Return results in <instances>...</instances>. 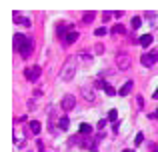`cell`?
I'll list each match as a JSON object with an SVG mask.
<instances>
[{
  "mask_svg": "<svg viewBox=\"0 0 158 152\" xmlns=\"http://www.w3.org/2000/svg\"><path fill=\"white\" fill-rule=\"evenodd\" d=\"M78 140H80V136H72V138H70V144H78Z\"/></svg>",
  "mask_w": 158,
  "mask_h": 152,
  "instance_id": "cell-28",
  "label": "cell"
},
{
  "mask_svg": "<svg viewBox=\"0 0 158 152\" xmlns=\"http://www.w3.org/2000/svg\"><path fill=\"white\" fill-rule=\"evenodd\" d=\"M142 140H144V134H142V132H138V134H136V138H134V144H136V146L142 144Z\"/></svg>",
  "mask_w": 158,
  "mask_h": 152,
  "instance_id": "cell-22",
  "label": "cell"
},
{
  "mask_svg": "<svg viewBox=\"0 0 158 152\" xmlns=\"http://www.w3.org/2000/svg\"><path fill=\"white\" fill-rule=\"evenodd\" d=\"M116 66H118L120 70H130V66H132L130 56H128L126 52H118V54H116Z\"/></svg>",
  "mask_w": 158,
  "mask_h": 152,
  "instance_id": "cell-2",
  "label": "cell"
},
{
  "mask_svg": "<svg viewBox=\"0 0 158 152\" xmlns=\"http://www.w3.org/2000/svg\"><path fill=\"white\" fill-rule=\"evenodd\" d=\"M102 88H104V92L108 94V96H116V94H118V92H116V90L112 88L110 84H106V82H104V86H102Z\"/></svg>",
  "mask_w": 158,
  "mask_h": 152,
  "instance_id": "cell-16",
  "label": "cell"
},
{
  "mask_svg": "<svg viewBox=\"0 0 158 152\" xmlns=\"http://www.w3.org/2000/svg\"><path fill=\"white\" fill-rule=\"evenodd\" d=\"M138 44H140V46H144V48L150 46V44H152V34H144V36H140V38H138Z\"/></svg>",
  "mask_w": 158,
  "mask_h": 152,
  "instance_id": "cell-11",
  "label": "cell"
},
{
  "mask_svg": "<svg viewBox=\"0 0 158 152\" xmlns=\"http://www.w3.org/2000/svg\"><path fill=\"white\" fill-rule=\"evenodd\" d=\"M152 96H154V98H158V88H156V92H154V94H152Z\"/></svg>",
  "mask_w": 158,
  "mask_h": 152,
  "instance_id": "cell-31",
  "label": "cell"
},
{
  "mask_svg": "<svg viewBox=\"0 0 158 152\" xmlns=\"http://www.w3.org/2000/svg\"><path fill=\"white\" fill-rule=\"evenodd\" d=\"M24 78H26L28 82H36L40 78V66L36 64V66H30V68H24Z\"/></svg>",
  "mask_w": 158,
  "mask_h": 152,
  "instance_id": "cell-3",
  "label": "cell"
},
{
  "mask_svg": "<svg viewBox=\"0 0 158 152\" xmlns=\"http://www.w3.org/2000/svg\"><path fill=\"white\" fill-rule=\"evenodd\" d=\"M28 126H30V134H40V128H42V126H40L38 120H32Z\"/></svg>",
  "mask_w": 158,
  "mask_h": 152,
  "instance_id": "cell-13",
  "label": "cell"
},
{
  "mask_svg": "<svg viewBox=\"0 0 158 152\" xmlns=\"http://www.w3.org/2000/svg\"><path fill=\"white\" fill-rule=\"evenodd\" d=\"M82 96H84V100H88V102H94V100H96V96H94V90L82 88Z\"/></svg>",
  "mask_w": 158,
  "mask_h": 152,
  "instance_id": "cell-12",
  "label": "cell"
},
{
  "mask_svg": "<svg viewBox=\"0 0 158 152\" xmlns=\"http://www.w3.org/2000/svg\"><path fill=\"white\" fill-rule=\"evenodd\" d=\"M104 126H106V120H100V122H98V126H96V128H98V130H104Z\"/></svg>",
  "mask_w": 158,
  "mask_h": 152,
  "instance_id": "cell-29",
  "label": "cell"
},
{
  "mask_svg": "<svg viewBox=\"0 0 158 152\" xmlns=\"http://www.w3.org/2000/svg\"><path fill=\"white\" fill-rule=\"evenodd\" d=\"M144 18H146V20H154L156 18V12H150V10L144 12Z\"/></svg>",
  "mask_w": 158,
  "mask_h": 152,
  "instance_id": "cell-24",
  "label": "cell"
},
{
  "mask_svg": "<svg viewBox=\"0 0 158 152\" xmlns=\"http://www.w3.org/2000/svg\"><path fill=\"white\" fill-rule=\"evenodd\" d=\"M80 58L84 60L86 64H90V60H92V56H90V54H80Z\"/></svg>",
  "mask_w": 158,
  "mask_h": 152,
  "instance_id": "cell-27",
  "label": "cell"
},
{
  "mask_svg": "<svg viewBox=\"0 0 158 152\" xmlns=\"http://www.w3.org/2000/svg\"><path fill=\"white\" fill-rule=\"evenodd\" d=\"M76 40H78V32H76V30H70L68 34H66V38L62 40V42H64L66 46H70V44H74Z\"/></svg>",
  "mask_w": 158,
  "mask_h": 152,
  "instance_id": "cell-8",
  "label": "cell"
},
{
  "mask_svg": "<svg viewBox=\"0 0 158 152\" xmlns=\"http://www.w3.org/2000/svg\"><path fill=\"white\" fill-rule=\"evenodd\" d=\"M116 118H118V112H116V110H110V112H108V120L116 122Z\"/></svg>",
  "mask_w": 158,
  "mask_h": 152,
  "instance_id": "cell-21",
  "label": "cell"
},
{
  "mask_svg": "<svg viewBox=\"0 0 158 152\" xmlns=\"http://www.w3.org/2000/svg\"><path fill=\"white\" fill-rule=\"evenodd\" d=\"M60 106H62V110H72L74 106H76V98H74V94H64L62 96V100H60Z\"/></svg>",
  "mask_w": 158,
  "mask_h": 152,
  "instance_id": "cell-5",
  "label": "cell"
},
{
  "mask_svg": "<svg viewBox=\"0 0 158 152\" xmlns=\"http://www.w3.org/2000/svg\"><path fill=\"white\" fill-rule=\"evenodd\" d=\"M106 32H108L106 28H104V26H100V28H96V30H94V34H96V36H104Z\"/></svg>",
  "mask_w": 158,
  "mask_h": 152,
  "instance_id": "cell-23",
  "label": "cell"
},
{
  "mask_svg": "<svg viewBox=\"0 0 158 152\" xmlns=\"http://www.w3.org/2000/svg\"><path fill=\"white\" fill-rule=\"evenodd\" d=\"M122 152H134V150H122Z\"/></svg>",
  "mask_w": 158,
  "mask_h": 152,
  "instance_id": "cell-32",
  "label": "cell"
},
{
  "mask_svg": "<svg viewBox=\"0 0 158 152\" xmlns=\"http://www.w3.org/2000/svg\"><path fill=\"white\" fill-rule=\"evenodd\" d=\"M140 62H142L146 68L154 66V64L158 62V52H146V54H142L140 56Z\"/></svg>",
  "mask_w": 158,
  "mask_h": 152,
  "instance_id": "cell-4",
  "label": "cell"
},
{
  "mask_svg": "<svg viewBox=\"0 0 158 152\" xmlns=\"http://www.w3.org/2000/svg\"><path fill=\"white\" fill-rule=\"evenodd\" d=\"M68 32H70V30H68V26H66V24H58V28H56V36H58L60 40H64Z\"/></svg>",
  "mask_w": 158,
  "mask_h": 152,
  "instance_id": "cell-10",
  "label": "cell"
},
{
  "mask_svg": "<svg viewBox=\"0 0 158 152\" xmlns=\"http://www.w3.org/2000/svg\"><path fill=\"white\" fill-rule=\"evenodd\" d=\"M156 116H158V108H156Z\"/></svg>",
  "mask_w": 158,
  "mask_h": 152,
  "instance_id": "cell-33",
  "label": "cell"
},
{
  "mask_svg": "<svg viewBox=\"0 0 158 152\" xmlns=\"http://www.w3.org/2000/svg\"><path fill=\"white\" fill-rule=\"evenodd\" d=\"M132 88H134V82H132V80H128V82H124V84L120 86L118 94H120V96H128V94L132 92Z\"/></svg>",
  "mask_w": 158,
  "mask_h": 152,
  "instance_id": "cell-7",
  "label": "cell"
},
{
  "mask_svg": "<svg viewBox=\"0 0 158 152\" xmlns=\"http://www.w3.org/2000/svg\"><path fill=\"white\" fill-rule=\"evenodd\" d=\"M32 52H34V40L28 38V40H26V44L22 46V50H20V56H22V58H30Z\"/></svg>",
  "mask_w": 158,
  "mask_h": 152,
  "instance_id": "cell-6",
  "label": "cell"
},
{
  "mask_svg": "<svg viewBox=\"0 0 158 152\" xmlns=\"http://www.w3.org/2000/svg\"><path fill=\"white\" fill-rule=\"evenodd\" d=\"M80 134H92V126L90 124H80Z\"/></svg>",
  "mask_w": 158,
  "mask_h": 152,
  "instance_id": "cell-17",
  "label": "cell"
},
{
  "mask_svg": "<svg viewBox=\"0 0 158 152\" xmlns=\"http://www.w3.org/2000/svg\"><path fill=\"white\" fill-rule=\"evenodd\" d=\"M110 16H112V12H104V14H102V22H108V20H110Z\"/></svg>",
  "mask_w": 158,
  "mask_h": 152,
  "instance_id": "cell-26",
  "label": "cell"
},
{
  "mask_svg": "<svg viewBox=\"0 0 158 152\" xmlns=\"http://www.w3.org/2000/svg\"><path fill=\"white\" fill-rule=\"evenodd\" d=\"M14 22L16 24H24V26H30V20H28V18H22L18 12H14Z\"/></svg>",
  "mask_w": 158,
  "mask_h": 152,
  "instance_id": "cell-14",
  "label": "cell"
},
{
  "mask_svg": "<svg viewBox=\"0 0 158 152\" xmlns=\"http://www.w3.org/2000/svg\"><path fill=\"white\" fill-rule=\"evenodd\" d=\"M74 74H76V58H68L64 62V68H62V72H60V78L68 82Z\"/></svg>",
  "mask_w": 158,
  "mask_h": 152,
  "instance_id": "cell-1",
  "label": "cell"
},
{
  "mask_svg": "<svg viewBox=\"0 0 158 152\" xmlns=\"http://www.w3.org/2000/svg\"><path fill=\"white\" fill-rule=\"evenodd\" d=\"M94 52H96V54H102V52H104V46H102V44H94Z\"/></svg>",
  "mask_w": 158,
  "mask_h": 152,
  "instance_id": "cell-25",
  "label": "cell"
},
{
  "mask_svg": "<svg viewBox=\"0 0 158 152\" xmlns=\"http://www.w3.org/2000/svg\"><path fill=\"white\" fill-rule=\"evenodd\" d=\"M94 18H96V12H84V18H82V20H84L86 24H90Z\"/></svg>",
  "mask_w": 158,
  "mask_h": 152,
  "instance_id": "cell-15",
  "label": "cell"
},
{
  "mask_svg": "<svg viewBox=\"0 0 158 152\" xmlns=\"http://www.w3.org/2000/svg\"><path fill=\"white\" fill-rule=\"evenodd\" d=\"M26 40L28 38H24L22 34H14V48L16 50H22V46L26 44Z\"/></svg>",
  "mask_w": 158,
  "mask_h": 152,
  "instance_id": "cell-9",
  "label": "cell"
},
{
  "mask_svg": "<svg viewBox=\"0 0 158 152\" xmlns=\"http://www.w3.org/2000/svg\"><path fill=\"white\" fill-rule=\"evenodd\" d=\"M124 12H120V10H116V12H112V16H116V18H120V16H122Z\"/></svg>",
  "mask_w": 158,
  "mask_h": 152,
  "instance_id": "cell-30",
  "label": "cell"
},
{
  "mask_svg": "<svg viewBox=\"0 0 158 152\" xmlns=\"http://www.w3.org/2000/svg\"><path fill=\"white\" fill-rule=\"evenodd\" d=\"M140 24H142V18H140V16H134V18H132V28H140Z\"/></svg>",
  "mask_w": 158,
  "mask_h": 152,
  "instance_id": "cell-20",
  "label": "cell"
},
{
  "mask_svg": "<svg viewBox=\"0 0 158 152\" xmlns=\"http://www.w3.org/2000/svg\"><path fill=\"white\" fill-rule=\"evenodd\" d=\"M58 126H60V130H66V128H68V116H62L60 120H58Z\"/></svg>",
  "mask_w": 158,
  "mask_h": 152,
  "instance_id": "cell-19",
  "label": "cell"
},
{
  "mask_svg": "<svg viewBox=\"0 0 158 152\" xmlns=\"http://www.w3.org/2000/svg\"><path fill=\"white\" fill-rule=\"evenodd\" d=\"M124 32L126 30H124L122 24H114V26H112V34H124Z\"/></svg>",
  "mask_w": 158,
  "mask_h": 152,
  "instance_id": "cell-18",
  "label": "cell"
}]
</instances>
